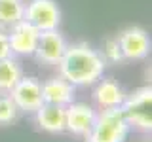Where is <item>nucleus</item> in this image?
<instances>
[{"mask_svg": "<svg viewBox=\"0 0 152 142\" xmlns=\"http://www.w3.org/2000/svg\"><path fill=\"white\" fill-rule=\"evenodd\" d=\"M57 66L59 76H63L74 87H88L103 78L107 63L99 49L91 47L88 42H76L66 46Z\"/></svg>", "mask_w": 152, "mask_h": 142, "instance_id": "f257e3e1", "label": "nucleus"}, {"mask_svg": "<svg viewBox=\"0 0 152 142\" xmlns=\"http://www.w3.org/2000/svg\"><path fill=\"white\" fill-rule=\"evenodd\" d=\"M129 125L124 117L122 108H107L97 112L89 133L84 136L86 142H126Z\"/></svg>", "mask_w": 152, "mask_h": 142, "instance_id": "f03ea898", "label": "nucleus"}, {"mask_svg": "<svg viewBox=\"0 0 152 142\" xmlns=\"http://www.w3.org/2000/svg\"><path fill=\"white\" fill-rule=\"evenodd\" d=\"M10 55H12V49H10L8 34H6V30H2V28H0V59L10 57Z\"/></svg>", "mask_w": 152, "mask_h": 142, "instance_id": "f3484780", "label": "nucleus"}, {"mask_svg": "<svg viewBox=\"0 0 152 142\" xmlns=\"http://www.w3.org/2000/svg\"><path fill=\"white\" fill-rule=\"evenodd\" d=\"M126 91L116 80L112 78H101L97 83H95L93 89V101L101 110H107V108H120L124 99H126Z\"/></svg>", "mask_w": 152, "mask_h": 142, "instance_id": "9b49d317", "label": "nucleus"}, {"mask_svg": "<svg viewBox=\"0 0 152 142\" xmlns=\"http://www.w3.org/2000/svg\"><path fill=\"white\" fill-rule=\"evenodd\" d=\"M97 110L86 102H70L65 106V131L74 136H86L91 129Z\"/></svg>", "mask_w": 152, "mask_h": 142, "instance_id": "1a4fd4ad", "label": "nucleus"}, {"mask_svg": "<svg viewBox=\"0 0 152 142\" xmlns=\"http://www.w3.org/2000/svg\"><path fill=\"white\" fill-rule=\"evenodd\" d=\"M118 38L124 61H142L150 53V36L141 27H127L124 28Z\"/></svg>", "mask_w": 152, "mask_h": 142, "instance_id": "0eeeda50", "label": "nucleus"}, {"mask_svg": "<svg viewBox=\"0 0 152 142\" xmlns=\"http://www.w3.org/2000/svg\"><path fill=\"white\" fill-rule=\"evenodd\" d=\"M76 87L70 82H66L63 76H53L42 82V101L46 104H57L66 106L74 101Z\"/></svg>", "mask_w": 152, "mask_h": 142, "instance_id": "9d476101", "label": "nucleus"}, {"mask_svg": "<svg viewBox=\"0 0 152 142\" xmlns=\"http://www.w3.org/2000/svg\"><path fill=\"white\" fill-rule=\"evenodd\" d=\"M66 40L59 32V28H51V30H40L36 42L34 57L40 64L46 66H57L66 49Z\"/></svg>", "mask_w": 152, "mask_h": 142, "instance_id": "423d86ee", "label": "nucleus"}, {"mask_svg": "<svg viewBox=\"0 0 152 142\" xmlns=\"http://www.w3.org/2000/svg\"><path fill=\"white\" fill-rule=\"evenodd\" d=\"M101 55H103V59H104L107 64H120V63H124V55H122V49H120V44H118L116 36H110V38L104 40Z\"/></svg>", "mask_w": 152, "mask_h": 142, "instance_id": "2eb2a0df", "label": "nucleus"}, {"mask_svg": "<svg viewBox=\"0 0 152 142\" xmlns=\"http://www.w3.org/2000/svg\"><path fill=\"white\" fill-rule=\"evenodd\" d=\"M122 112L129 129L150 133L152 129V87L142 85L133 93L126 95L122 102Z\"/></svg>", "mask_w": 152, "mask_h": 142, "instance_id": "7ed1b4c3", "label": "nucleus"}, {"mask_svg": "<svg viewBox=\"0 0 152 142\" xmlns=\"http://www.w3.org/2000/svg\"><path fill=\"white\" fill-rule=\"evenodd\" d=\"M34 121L40 131L50 135H61L65 133V106L44 102L34 112Z\"/></svg>", "mask_w": 152, "mask_h": 142, "instance_id": "f8f14e48", "label": "nucleus"}, {"mask_svg": "<svg viewBox=\"0 0 152 142\" xmlns=\"http://www.w3.org/2000/svg\"><path fill=\"white\" fill-rule=\"evenodd\" d=\"M23 76V66L13 55L0 59V95H10Z\"/></svg>", "mask_w": 152, "mask_h": 142, "instance_id": "ddd939ff", "label": "nucleus"}, {"mask_svg": "<svg viewBox=\"0 0 152 142\" xmlns=\"http://www.w3.org/2000/svg\"><path fill=\"white\" fill-rule=\"evenodd\" d=\"M19 117V108L10 95H0V125H12Z\"/></svg>", "mask_w": 152, "mask_h": 142, "instance_id": "dca6fc26", "label": "nucleus"}, {"mask_svg": "<svg viewBox=\"0 0 152 142\" xmlns=\"http://www.w3.org/2000/svg\"><path fill=\"white\" fill-rule=\"evenodd\" d=\"M10 97L23 114H34L44 104L42 101V82L34 76H21L15 87L10 91Z\"/></svg>", "mask_w": 152, "mask_h": 142, "instance_id": "39448f33", "label": "nucleus"}, {"mask_svg": "<svg viewBox=\"0 0 152 142\" xmlns=\"http://www.w3.org/2000/svg\"><path fill=\"white\" fill-rule=\"evenodd\" d=\"M25 2L23 0H0V28L8 30L12 25L23 19Z\"/></svg>", "mask_w": 152, "mask_h": 142, "instance_id": "4468645a", "label": "nucleus"}, {"mask_svg": "<svg viewBox=\"0 0 152 142\" xmlns=\"http://www.w3.org/2000/svg\"><path fill=\"white\" fill-rule=\"evenodd\" d=\"M6 34H8L12 55H23V57L34 55L36 42H38V36H40V30L34 25L21 19V21H17L15 25H12L8 28Z\"/></svg>", "mask_w": 152, "mask_h": 142, "instance_id": "6e6552de", "label": "nucleus"}, {"mask_svg": "<svg viewBox=\"0 0 152 142\" xmlns=\"http://www.w3.org/2000/svg\"><path fill=\"white\" fill-rule=\"evenodd\" d=\"M23 19L38 30H51L61 25V9L55 0H28Z\"/></svg>", "mask_w": 152, "mask_h": 142, "instance_id": "20e7f679", "label": "nucleus"}]
</instances>
